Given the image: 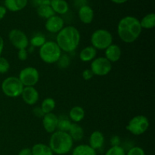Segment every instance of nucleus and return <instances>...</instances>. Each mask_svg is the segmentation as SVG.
Instances as JSON below:
<instances>
[{
	"instance_id": "f257e3e1",
	"label": "nucleus",
	"mask_w": 155,
	"mask_h": 155,
	"mask_svg": "<svg viewBox=\"0 0 155 155\" xmlns=\"http://www.w3.org/2000/svg\"><path fill=\"white\" fill-rule=\"evenodd\" d=\"M139 20L133 16H126L119 21L117 25V33L123 42L133 43L142 33Z\"/></svg>"
},
{
	"instance_id": "f03ea898",
	"label": "nucleus",
	"mask_w": 155,
	"mask_h": 155,
	"mask_svg": "<svg viewBox=\"0 0 155 155\" xmlns=\"http://www.w3.org/2000/svg\"><path fill=\"white\" fill-rule=\"evenodd\" d=\"M80 42V33L77 27L74 26L64 27L57 33L56 43L64 52H72L77 49Z\"/></svg>"
},
{
	"instance_id": "7ed1b4c3",
	"label": "nucleus",
	"mask_w": 155,
	"mask_h": 155,
	"mask_svg": "<svg viewBox=\"0 0 155 155\" xmlns=\"http://www.w3.org/2000/svg\"><path fill=\"white\" fill-rule=\"evenodd\" d=\"M48 146L54 154H67L72 151L74 141L68 133L56 130L54 133H51Z\"/></svg>"
},
{
	"instance_id": "20e7f679",
	"label": "nucleus",
	"mask_w": 155,
	"mask_h": 155,
	"mask_svg": "<svg viewBox=\"0 0 155 155\" xmlns=\"http://www.w3.org/2000/svg\"><path fill=\"white\" fill-rule=\"evenodd\" d=\"M61 50L56 42L46 41L43 45L39 48V57L41 60L46 64L57 63L61 56Z\"/></svg>"
},
{
	"instance_id": "39448f33",
	"label": "nucleus",
	"mask_w": 155,
	"mask_h": 155,
	"mask_svg": "<svg viewBox=\"0 0 155 155\" xmlns=\"http://www.w3.org/2000/svg\"><path fill=\"white\" fill-rule=\"evenodd\" d=\"M90 40L96 50H105L113 44V36L105 29H98L92 33Z\"/></svg>"
},
{
	"instance_id": "423d86ee",
	"label": "nucleus",
	"mask_w": 155,
	"mask_h": 155,
	"mask_svg": "<svg viewBox=\"0 0 155 155\" xmlns=\"http://www.w3.org/2000/svg\"><path fill=\"white\" fill-rule=\"evenodd\" d=\"M2 91L9 98H17L21 96L24 86L18 77H8L2 83Z\"/></svg>"
},
{
	"instance_id": "0eeeda50",
	"label": "nucleus",
	"mask_w": 155,
	"mask_h": 155,
	"mask_svg": "<svg viewBox=\"0 0 155 155\" xmlns=\"http://www.w3.org/2000/svg\"><path fill=\"white\" fill-rule=\"evenodd\" d=\"M149 126V120L144 115H137L129 121L126 129L134 136H141L148 130Z\"/></svg>"
},
{
	"instance_id": "6e6552de",
	"label": "nucleus",
	"mask_w": 155,
	"mask_h": 155,
	"mask_svg": "<svg viewBox=\"0 0 155 155\" xmlns=\"http://www.w3.org/2000/svg\"><path fill=\"white\" fill-rule=\"evenodd\" d=\"M18 79L24 87L34 86L39 80V73L36 68L33 67H27L20 71Z\"/></svg>"
},
{
	"instance_id": "1a4fd4ad",
	"label": "nucleus",
	"mask_w": 155,
	"mask_h": 155,
	"mask_svg": "<svg viewBox=\"0 0 155 155\" xmlns=\"http://www.w3.org/2000/svg\"><path fill=\"white\" fill-rule=\"evenodd\" d=\"M90 69L94 75L103 77L107 75L111 71L112 63L105 57L97 58L92 61Z\"/></svg>"
},
{
	"instance_id": "9d476101",
	"label": "nucleus",
	"mask_w": 155,
	"mask_h": 155,
	"mask_svg": "<svg viewBox=\"0 0 155 155\" xmlns=\"http://www.w3.org/2000/svg\"><path fill=\"white\" fill-rule=\"evenodd\" d=\"M8 39L12 45L17 49L27 48L29 45V39L24 32L19 29H13L9 32Z\"/></svg>"
},
{
	"instance_id": "9b49d317",
	"label": "nucleus",
	"mask_w": 155,
	"mask_h": 155,
	"mask_svg": "<svg viewBox=\"0 0 155 155\" xmlns=\"http://www.w3.org/2000/svg\"><path fill=\"white\" fill-rule=\"evenodd\" d=\"M64 27V21L61 17L54 15L46 20L45 27L49 33H58Z\"/></svg>"
},
{
	"instance_id": "f8f14e48",
	"label": "nucleus",
	"mask_w": 155,
	"mask_h": 155,
	"mask_svg": "<svg viewBox=\"0 0 155 155\" xmlns=\"http://www.w3.org/2000/svg\"><path fill=\"white\" fill-rule=\"evenodd\" d=\"M21 96L23 101L28 105H34L39 98V92L34 86H26L23 89Z\"/></svg>"
},
{
	"instance_id": "ddd939ff",
	"label": "nucleus",
	"mask_w": 155,
	"mask_h": 155,
	"mask_svg": "<svg viewBox=\"0 0 155 155\" xmlns=\"http://www.w3.org/2000/svg\"><path fill=\"white\" fill-rule=\"evenodd\" d=\"M58 117L54 113L45 114L42 117V126L45 131L48 133H53L57 130Z\"/></svg>"
},
{
	"instance_id": "4468645a",
	"label": "nucleus",
	"mask_w": 155,
	"mask_h": 155,
	"mask_svg": "<svg viewBox=\"0 0 155 155\" xmlns=\"http://www.w3.org/2000/svg\"><path fill=\"white\" fill-rule=\"evenodd\" d=\"M94 15H95L94 11L90 6L84 5H82L79 9L78 16L83 24H91L94 19Z\"/></svg>"
},
{
	"instance_id": "2eb2a0df",
	"label": "nucleus",
	"mask_w": 155,
	"mask_h": 155,
	"mask_svg": "<svg viewBox=\"0 0 155 155\" xmlns=\"http://www.w3.org/2000/svg\"><path fill=\"white\" fill-rule=\"evenodd\" d=\"M122 51L119 45L111 44L105 49V58L110 62L115 63L120 59Z\"/></svg>"
},
{
	"instance_id": "dca6fc26",
	"label": "nucleus",
	"mask_w": 155,
	"mask_h": 155,
	"mask_svg": "<svg viewBox=\"0 0 155 155\" xmlns=\"http://www.w3.org/2000/svg\"><path fill=\"white\" fill-rule=\"evenodd\" d=\"M89 146L94 150H98L102 148L104 144V136L101 132L98 130L92 132L89 137Z\"/></svg>"
},
{
	"instance_id": "f3484780",
	"label": "nucleus",
	"mask_w": 155,
	"mask_h": 155,
	"mask_svg": "<svg viewBox=\"0 0 155 155\" xmlns=\"http://www.w3.org/2000/svg\"><path fill=\"white\" fill-rule=\"evenodd\" d=\"M28 0H5L4 5L7 10L12 12H20L27 6Z\"/></svg>"
},
{
	"instance_id": "a211bd4d",
	"label": "nucleus",
	"mask_w": 155,
	"mask_h": 155,
	"mask_svg": "<svg viewBox=\"0 0 155 155\" xmlns=\"http://www.w3.org/2000/svg\"><path fill=\"white\" fill-rule=\"evenodd\" d=\"M50 6L55 14L64 15L69 10V5L65 0H50Z\"/></svg>"
},
{
	"instance_id": "6ab92c4d",
	"label": "nucleus",
	"mask_w": 155,
	"mask_h": 155,
	"mask_svg": "<svg viewBox=\"0 0 155 155\" xmlns=\"http://www.w3.org/2000/svg\"><path fill=\"white\" fill-rule=\"evenodd\" d=\"M97 50L92 45L85 47L80 53V59L83 62H89L95 58Z\"/></svg>"
},
{
	"instance_id": "aec40b11",
	"label": "nucleus",
	"mask_w": 155,
	"mask_h": 155,
	"mask_svg": "<svg viewBox=\"0 0 155 155\" xmlns=\"http://www.w3.org/2000/svg\"><path fill=\"white\" fill-rule=\"evenodd\" d=\"M68 133L72 138L74 142V141H76V142L81 141L84 136L83 129L82 128L81 126L79 125L78 124H75V123H72Z\"/></svg>"
},
{
	"instance_id": "412c9836",
	"label": "nucleus",
	"mask_w": 155,
	"mask_h": 155,
	"mask_svg": "<svg viewBox=\"0 0 155 155\" xmlns=\"http://www.w3.org/2000/svg\"><path fill=\"white\" fill-rule=\"evenodd\" d=\"M85 117V110L81 106H74L69 112V118L75 124L81 122Z\"/></svg>"
},
{
	"instance_id": "4be33fe9",
	"label": "nucleus",
	"mask_w": 155,
	"mask_h": 155,
	"mask_svg": "<svg viewBox=\"0 0 155 155\" xmlns=\"http://www.w3.org/2000/svg\"><path fill=\"white\" fill-rule=\"evenodd\" d=\"M32 155H54L48 145L44 143H37L31 148Z\"/></svg>"
},
{
	"instance_id": "5701e85b",
	"label": "nucleus",
	"mask_w": 155,
	"mask_h": 155,
	"mask_svg": "<svg viewBox=\"0 0 155 155\" xmlns=\"http://www.w3.org/2000/svg\"><path fill=\"white\" fill-rule=\"evenodd\" d=\"M71 155H97L96 151L91 148L89 145L82 144L77 145L72 150Z\"/></svg>"
},
{
	"instance_id": "b1692460",
	"label": "nucleus",
	"mask_w": 155,
	"mask_h": 155,
	"mask_svg": "<svg viewBox=\"0 0 155 155\" xmlns=\"http://www.w3.org/2000/svg\"><path fill=\"white\" fill-rule=\"evenodd\" d=\"M140 25L142 29L151 30L153 29L155 26V15L154 13H149L145 15L141 21Z\"/></svg>"
},
{
	"instance_id": "393cba45",
	"label": "nucleus",
	"mask_w": 155,
	"mask_h": 155,
	"mask_svg": "<svg viewBox=\"0 0 155 155\" xmlns=\"http://www.w3.org/2000/svg\"><path fill=\"white\" fill-rule=\"evenodd\" d=\"M37 14L39 17L46 20L55 15V13L51 8L50 5H42L37 7Z\"/></svg>"
},
{
	"instance_id": "a878e982",
	"label": "nucleus",
	"mask_w": 155,
	"mask_h": 155,
	"mask_svg": "<svg viewBox=\"0 0 155 155\" xmlns=\"http://www.w3.org/2000/svg\"><path fill=\"white\" fill-rule=\"evenodd\" d=\"M58 117V122L57 130L68 133L71 124H72V122L70 120V118L67 116H64V115H61Z\"/></svg>"
},
{
	"instance_id": "bb28decb",
	"label": "nucleus",
	"mask_w": 155,
	"mask_h": 155,
	"mask_svg": "<svg viewBox=\"0 0 155 155\" xmlns=\"http://www.w3.org/2000/svg\"><path fill=\"white\" fill-rule=\"evenodd\" d=\"M55 101L52 98H46L42 101L41 104V109L45 114L52 113L54 109L55 108Z\"/></svg>"
},
{
	"instance_id": "cd10ccee",
	"label": "nucleus",
	"mask_w": 155,
	"mask_h": 155,
	"mask_svg": "<svg viewBox=\"0 0 155 155\" xmlns=\"http://www.w3.org/2000/svg\"><path fill=\"white\" fill-rule=\"evenodd\" d=\"M45 42H46L45 37L42 34L36 35L30 39V41H29V42H30V44L33 47H39V48L42 45H43L45 43Z\"/></svg>"
},
{
	"instance_id": "c85d7f7f",
	"label": "nucleus",
	"mask_w": 155,
	"mask_h": 155,
	"mask_svg": "<svg viewBox=\"0 0 155 155\" xmlns=\"http://www.w3.org/2000/svg\"><path fill=\"white\" fill-rule=\"evenodd\" d=\"M104 155H126V151L120 145L118 146H111Z\"/></svg>"
},
{
	"instance_id": "c756f323",
	"label": "nucleus",
	"mask_w": 155,
	"mask_h": 155,
	"mask_svg": "<svg viewBox=\"0 0 155 155\" xmlns=\"http://www.w3.org/2000/svg\"><path fill=\"white\" fill-rule=\"evenodd\" d=\"M10 69V63L4 57L0 56V74H4Z\"/></svg>"
},
{
	"instance_id": "7c9ffc66",
	"label": "nucleus",
	"mask_w": 155,
	"mask_h": 155,
	"mask_svg": "<svg viewBox=\"0 0 155 155\" xmlns=\"http://www.w3.org/2000/svg\"><path fill=\"white\" fill-rule=\"evenodd\" d=\"M58 64L59 68H67L70 65V63H71V59L68 57L67 54H64V55H62L60 57L59 60L58 61Z\"/></svg>"
},
{
	"instance_id": "2f4dec72",
	"label": "nucleus",
	"mask_w": 155,
	"mask_h": 155,
	"mask_svg": "<svg viewBox=\"0 0 155 155\" xmlns=\"http://www.w3.org/2000/svg\"><path fill=\"white\" fill-rule=\"evenodd\" d=\"M126 155H145V152L141 147L134 146L126 153Z\"/></svg>"
},
{
	"instance_id": "473e14b6",
	"label": "nucleus",
	"mask_w": 155,
	"mask_h": 155,
	"mask_svg": "<svg viewBox=\"0 0 155 155\" xmlns=\"http://www.w3.org/2000/svg\"><path fill=\"white\" fill-rule=\"evenodd\" d=\"M18 58L20 61H26L28 58V54H27V51L26 48L24 49H20L18 50Z\"/></svg>"
},
{
	"instance_id": "72a5a7b5",
	"label": "nucleus",
	"mask_w": 155,
	"mask_h": 155,
	"mask_svg": "<svg viewBox=\"0 0 155 155\" xmlns=\"http://www.w3.org/2000/svg\"><path fill=\"white\" fill-rule=\"evenodd\" d=\"M82 76L85 80H90L94 77V74L92 71H91V69H86L83 71Z\"/></svg>"
},
{
	"instance_id": "f704fd0d",
	"label": "nucleus",
	"mask_w": 155,
	"mask_h": 155,
	"mask_svg": "<svg viewBox=\"0 0 155 155\" xmlns=\"http://www.w3.org/2000/svg\"><path fill=\"white\" fill-rule=\"evenodd\" d=\"M33 113L34 116L37 117L39 118H42L44 115H45V114L43 113V111L42 110L41 107H35V108L33 110Z\"/></svg>"
},
{
	"instance_id": "c9c22d12",
	"label": "nucleus",
	"mask_w": 155,
	"mask_h": 155,
	"mask_svg": "<svg viewBox=\"0 0 155 155\" xmlns=\"http://www.w3.org/2000/svg\"><path fill=\"white\" fill-rule=\"evenodd\" d=\"M33 4L36 6L42 5H50V0H33Z\"/></svg>"
},
{
	"instance_id": "e433bc0d",
	"label": "nucleus",
	"mask_w": 155,
	"mask_h": 155,
	"mask_svg": "<svg viewBox=\"0 0 155 155\" xmlns=\"http://www.w3.org/2000/svg\"><path fill=\"white\" fill-rule=\"evenodd\" d=\"M110 144L111 146H118L120 144V139L118 136H114L110 139Z\"/></svg>"
},
{
	"instance_id": "4c0bfd02",
	"label": "nucleus",
	"mask_w": 155,
	"mask_h": 155,
	"mask_svg": "<svg viewBox=\"0 0 155 155\" xmlns=\"http://www.w3.org/2000/svg\"><path fill=\"white\" fill-rule=\"evenodd\" d=\"M18 155H32L31 148H24L19 151Z\"/></svg>"
},
{
	"instance_id": "58836bf2",
	"label": "nucleus",
	"mask_w": 155,
	"mask_h": 155,
	"mask_svg": "<svg viewBox=\"0 0 155 155\" xmlns=\"http://www.w3.org/2000/svg\"><path fill=\"white\" fill-rule=\"evenodd\" d=\"M6 13H7V9L5 8V7L2 5H0V21L4 18Z\"/></svg>"
},
{
	"instance_id": "ea45409f",
	"label": "nucleus",
	"mask_w": 155,
	"mask_h": 155,
	"mask_svg": "<svg viewBox=\"0 0 155 155\" xmlns=\"http://www.w3.org/2000/svg\"><path fill=\"white\" fill-rule=\"evenodd\" d=\"M4 46H5L4 40H3L2 37L0 36V56H1L2 53L3 49H4Z\"/></svg>"
},
{
	"instance_id": "a19ab883",
	"label": "nucleus",
	"mask_w": 155,
	"mask_h": 155,
	"mask_svg": "<svg viewBox=\"0 0 155 155\" xmlns=\"http://www.w3.org/2000/svg\"><path fill=\"white\" fill-rule=\"evenodd\" d=\"M111 2H113L115 4H124V3L127 2L128 0H110Z\"/></svg>"
}]
</instances>
